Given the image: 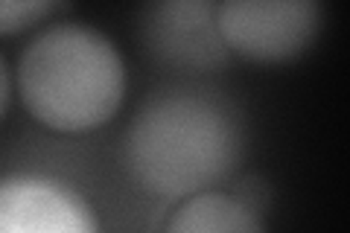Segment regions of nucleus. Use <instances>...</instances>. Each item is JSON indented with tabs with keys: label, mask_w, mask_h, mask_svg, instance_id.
<instances>
[{
	"label": "nucleus",
	"mask_w": 350,
	"mask_h": 233,
	"mask_svg": "<svg viewBox=\"0 0 350 233\" xmlns=\"http://www.w3.org/2000/svg\"><path fill=\"white\" fill-rule=\"evenodd\" d=\"M6 105H9V70L6 61L0 59V117L6 114Z\"/></svg>",
	"instance_id": "8"
},
{
	"label": "nucleus",
	"mask_w": 350,
	"mask_h": 233,
	"mask_svg": "<svg viewBox=\"0 0 350 233\" xmlns=\"http://www.w3.org/2000/svg\"><path fill=\"white\" fill-rule=\"evenodd\" d=\"M243 154V123L222 94L170 87L149 96L126 137L135 181L161 198L207 193Z\"/></svg>",
	"instance_id": "1"
},
{
	"label": "nucleus",
	"mask_w": 350,
	"mask_h": 233,
	"mask_svg": "<svg viewBox=\"0 0 350 233\" xmlns=\"http://www.w3.org/2000/svg\"><path fill=\"white\" fill-rule=\"evenodd\" d=\"M18 87L32 117L53 131H91L123 102V59L100 29L56 24L38 32L18 64Z\"/></svg>",
	"instance_id": "2"
},
{
	"label": "nucleus",
	"mask_w": 350,
	"mask_h": 233,
	"mask_svg": "<svg viewBox=\"0 0 350 233\" xmlns=\"http://www.w3.org/2000/svg\"><path fill=\"white\" fill-rule=\"evenodd\" d=\"M140 38L152 59L172 70H216L231 55L216 27V6L204 0H167L146 6Z\"/></svg>",
	"instance_id": "4"
},
{
	"label": "nucleus",
	"mask_w": 350,
	"mask_h": 233,
	"mask_svg": "<svg viewBox=\"0 0 350 233\" xmlns=\"http://www.w3.org/2000/svg\"><path fill=\"white\" fill-rule=\"evenodd\" d=\"M59 9H64V6L47 3V0H0V36L36 27L38 20L50 18L53 12H59Z\"/></svg>",
	"instance_id": "7"
},
{
	"label": "nucleus",
	"mask_w": 350,
	"mask_h": 233,
	"mask_svg": "<svg viewBox=\"0 0 350 233\" xmlns=\"http://www.w3.org/2000/svg\"><path fill=\"white\" fill-rule=\"evenodd\" d=\"M225 47L260 64L304 55L321 32V6L312 0H228L216 6Z\"/></svg>",
	"instance_id": "3"
},
{
	"label": "nucleus",
	"mask_w": 350,
	"mask_h": 233,
	"mask_svg": "<svg viewBox=\"0 0 350 233\" xmlns=\"http://www.w3.org/2000/svg\"><path fill=\"white\" fill-rule=\"evenodd\" d=\"M0 233H94L85 204L59 184H0Z\"/></svg>",
	"instance_id": "5"
},
{
	"label": "nucleus",
	"mask_w": 350,
	"mask_h": 233,
	"mask_svg": "<svg viewBox=\"0 0 350 233\" xmlns=\"http://www.w3.org/2000/svg\"><path fill=\"white\" fill-rule=\"evenodd\" d=\"M163 233H266L260 210L245 204L239 195L199 193L190 195L167 221Z\"/></svg>",
	"instance_id": "6"
}]
</instances>
